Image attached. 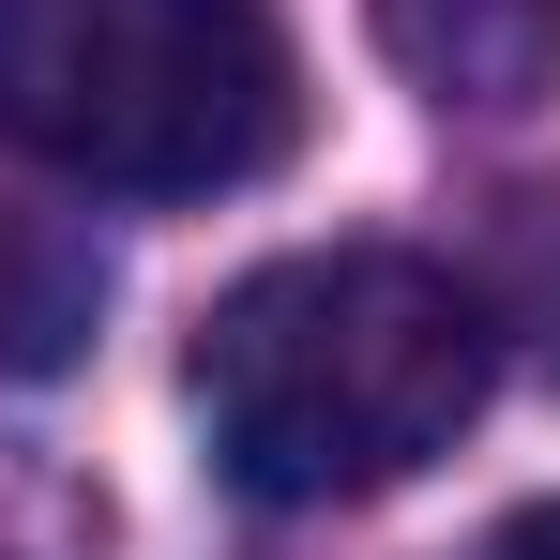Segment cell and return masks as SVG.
<instances>
[{
	"label": "cell",
	"mask_w": 560,
	"mask_h": 560,
	"mask_svg": "<svg viewBox=\"0 0 560 560\" xmlns=\"http://www.w3.org/2000/svg\"><path fill=\"white\" fill-rule=\"evenodd\" d=\"M0 137L92 197H228L288 167L303 61L273 0H0Z\"/></svg>",
	"instance_id": "cell-2"
},
{
	"label": "cell",
	"mask_w": 560,
	"mask_h": 560,
	"mask_svg": "<svg viewBox=\"0 0 560 560\" xmlns=\"http://www.w3.org/2000/svg\"><path fill=\"white\" fill-rule=\"evenodd\" d=\"M485 378H500V303L409 243L258 258L197 318L212 469L273 515H334V500H378L424 455H455Z\"/></svg>",
	"instance_id": "cell-1"
},
{
	"label": "cell",
	"mask_w": 560,
	"mask_h": 560,
	"mask_svg": "<svg viewBox=\"0 0 560 560\" xmlns=\"http://www.w3.org/2000/svg\"><path fill=\"white\" fill-rule=\"evenodd\" d=\"M515 258H530V318H546V349H560V197H530V228H515Z\"/></svg>",
	"instance_id": "cell-4"
},
{
	"label": "cell",
	"mask_w": 560,
	"mask_h": 560,
	"mask_svg": "<svg viewBox=\"0 0 560 560\" xmlns=\"http://www.w3.org/2000/svg\"><path fill=\"white\" fill-rule=\"evenodd\" d=\"M378 46L440 106H546L560 92V0H378Z\"/></svg>",
	"instance_id": "cell-3"
},
{
	"label": "cell",
	"mask_w": 560,
	"mask_h": 560,
	"mask_svg": "<svg viewBox=\"0 0 560 560\" xmlns=\"http://www.w3.org/2000/svg\"><path fill=\"white\" fill-rule=\"evenodd\" d=\"M485 560H560V500H530V515H515V530H500Z\"/></svg>",
	"instance_id": "cell-5"
}]
</instances>
